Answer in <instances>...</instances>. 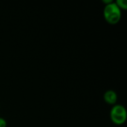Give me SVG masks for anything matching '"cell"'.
Segmentation results:
<instances>
[{"instance_id":"277c9868","label":"cell","mask_w":127,"mask_h":127,"mask_svg":"<svg viewBox=\"0 0 127 127\" xmlns=\"http://www.w3.org/2000/svg\"><path fill=\"white\" fill-rule=\"evenodd\" d=\"M115 4L120 9L126 10L127 8V2L126 0H118Z\"/></svg>"},{"instance_id":"5b68a950","label":"cell","mask_w":127,"mask_h":127,"mask_svg":"<svg viewBox=\"0 0 127 127\" xmlns=\"http://www.w3.org/2000/svg\"><path fill=\"white\" fill-rule=\"evenodd\" d=\"M0 127H6V121L0 118Z\"/></svg>"},{"instance_id":"6da1fadb","label":"cell","mask_w":127,"mask_h":127,"mask_svg":"<svg viewBox=\"0 0 127 127\" xmlns=\"http://www.w3.org/2000/svg\"><path fill=\"white\" fill-rule=\"evenodd\" d=\"M103 14L106 20L111 25L117 24L121 18V9L114 2L106 5Z\"/></svg>"},{"instance_id":"7a4b0ae2","label":"cell","mask_w":127,"mask_h":127,"mask_svg":"<svg viewBox=\"0 0 127 127\" xmlns=\"http://www.w3.org/2000/svg\"><path fill=\"white\" fill-rule=\"evenodd\" d=\"M111 119L117 125L123 124L127 120V111L126 109L121 105L114 106L111 111Z\"/></svg>"},{"instance_id":"3957f363","label":"cell","mask_w":127,"mask_h":127,"mask_svg":"<svg viewBox=\"0 0 127 127\" xmlns=\"http://www.w3.org/2000/svg\"><path fill=\"white\" fill-rule=\"evenodd\" d=\"M105 101L109 104H115L117 101V94L112 90L107 91L103 95Z\"/></svg>"}]
</instances>
